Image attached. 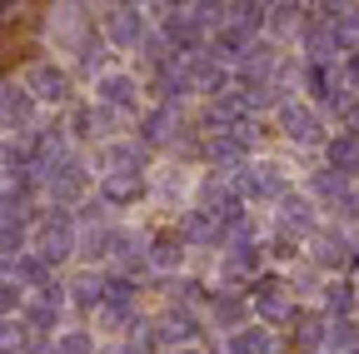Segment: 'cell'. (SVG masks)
<instances>
[{
	"label": "cell",
	"mask_w": 359,
	"mask_h": 354,
	"mask_svg": "<svg viewBox=\"0 0 359 354\" xmlns=\"http://www.w3.org/2000/svg\"><path fill=\"white\" fill-rule=\"evenodd\" d=\"M255 309H259L264 320H294V309L285 299V280H275V275L255 280Z\"/></svg>",
	"instance_id": "obj_1"
},
{
	"label": "cell",
	"mask_w": 359,
	"mask_h": 354,
	"mask_svg": "<svg viewBox=\"0 0 359 354\" xmlns=\"http://www.w3.org/2000/svg\"><path fill=\"white\" fill-rule=\"evenodd\" d=\"M240 190L245 195H280L285 200V175H280V165H250L240 175Z\"/></svg>",
	"instance_id": "obj_2"
},
{
	"label": "cell",
	"mask_w": 359,
	"mask_h": 354,
	"mask_svg": "<svg viewBox=\"0 0 359 354\" xmlns=\"http://www.w3.org/2000/svg\"><path fill=\"white\" fill-rule=\"evenodd\" d=\"M65 254H70V215H50L45 240H40V259H65Z\"/></svg>",
	"instance_id": "obj_3"
},
{
	"label": "cell",
	"mask_w": 359,
	"mask_h": 354,
	"mask_svg": "<svg viewBox=\"0 0 359 354\" xmlns=\"http://www.w3.org/2000/svg\"><path fill=\"white\" fill-rule=\"evenodd\" d=\"M65 90H70L65 70H55V65H35V70H30V95H40V100H65Z\"/></svg>",
	"instance_id": "obj_4"
},
{
	"label": "cell",
	"mask_w": 359,
	"mask_h": 354,
	"mask_svg": "<svg viewBox=\"0 0 359 354\" xmlns=\"http://www.w3.org/2000/svg\"><path fill=\"white\" fill-rule=\"evenodd\" d=\"M180 75H185L190 90H205V95H219V90H224V70H219L215 60H190Z\"/></svg>",
	"instance_id": "obj_5"
},
{
	"label": "cell",
	"mask_w": 359,
	"mask_h": 354,
	"mask_svg": "<svg viewBox=\"0 0 359 354\" xmlns=\"http://www.w3.org/2000/svg\"><path fill=\"white\" fill-rule=\"evenodd\" d=\"M314 259H320L325 270H344V264H354V240H344V235H320Z\"/></svg>",
	"instance_id": "obj_6"
},
{
	"label": "cell",
	"mask_w": 359,
	"mask_h": 354,
	"mask_svg": "<svg viewBox=\"0 0 359 354\" xmlns=\"http://www.w3.org/2000/svg\"><path fill=\"white\" fill-rule=\"evenodd\" d=\"M280 225L294 230V235H309V230H314V205L299 200V195H285V200H280Z\"/></svg>",
	"instance_id": "obj_7"
},
{
	"label": "cell",
	"mask_w": 359,
	"mask_h": 354,
	"mask_svg": "<svg viewBox=\"0 0 359 354\" xmlns=\"http://www.w3.org/2000/svg\"><path fill=\"white\" fill-rule=\"evenodd\" d=\"M280 125H285V135L299 140V145H309L314 135H320V120H314V110H304V105H290V110L280 115Z\"/></svg>",
	"instance_id": "obj_8"
},
{
	"label": "cell",
	"mask_w": 359,
	"mask_h": 354,
	"mask_svg": "<svg viewBox=\"0 0 359 354\" xmlns=\"http://www.w3.org/2000/svg\"><path fill=\"white\" fill-rule=\"evenodd\" d=\"M330 170L344 175V180H349V175H359V140H354V135H334V140H330Z\"/></svg>",
	"instance_id": "obj_9"
},
{
	"label": "cell",
	"mask_w": 359,
	"mask_h": 354,
	"mask_svg": "<svg viewBox=\"0 0 359 354\" xmlns=\"http://www.w3.org/2000/svg\"><path fill=\"white\" fill-rule=\"evenodd\" d=\"M100 190H105L110 205H130L135 195H140V175H135V170H110Z\"/></svg>",
	"instance_id": "obj_10"
},
{
	"label": "cell",
	"mask_w": 359,
	"mask_h": 354,
	"mask_svg": "<svg viewBox=\"0 0 359 354\" xmlns=\"http://www.w3.org/2000/svg\"><path fill=\"white\" fill-rule=\"evenodd\" d=\"M165 40H170V46H180V50H195V46H200V25L190 20V11H175V15L165 20Z\"/></svg>",
	"instance_id": "obj_11"
},
{
	"label": "cell",
	"mask_w": 359,
	"mask_h": 354,
	"mask_svg": "<svg viewBox=\"0 0 359 354\" xmlns=\"http://www.w3.org/2000/svg\"><path fill=\"white\" fill-rule=\"evenodd\" d=\"M105 30L120 40V46H135L140 40V11H130V6H120V11H110V20H105Z\"/></svg>",
	"instance_id": "obj_12"
},
{
	"label": "cell",
	"mask_w": 359,
	"mask_h": 354,
	"mask_svg": "<svg viewBox=\"0 0 359 354\" xmlns=\"http://www.w3.org/2000/svg\"><path fill=\"white\" fill-rule=\"evenodd\" d=\"M55 315H60V290H45V294L30 304V325H35V329H50Z\"/></svg>",
	"instance_id": "obj_13"
},
{
	"label": "cell",
	"mask_w": 359,
	"mask_h": 354,
	"mask_svg": "<svg viewBox=\"0 0 359 354\" xmlns=\"http://www.w3.org/2000/svg\"><path fill=\"white\" fill-rule=\"evenodd\" d=\"M80 190H85V170H80V165H65L55 180H50V195H55V200H75Z\"/></svg>",
	"instance_id": "obj_14"
},
{
	"label": "cell",
	"mask_w": 359,
	"mask_h": 354,
	"mask_svg": "<svg viewBox=\"0 0 359 354\" xmlns=\"http://www.w3.org/2000/svg\"><path fill=\"white\" fill-rule=\"evenodd\" d=\"M259 270V250L255 245H240L230 259H224V275H230V280H245V275H255Z\"/></svg>",
	"instance_id": "obj_15"
},
{
	"label": "cell",
	"mask_w": 359,
	"mask_h": 354,
	"mask_svg": "<svg viewBox=\"0 0 359 354\" xmlns=\"http://www.w3.org/2000/svg\"><path fill=\"white\" fill-rule=\"evenodd\" d=\"M100 100H110V105H135V80L105 75V80H100Z\"/></svg>",
	"instance_id": "obj_16"
},
{
	"label": "cell",
	"mask_w": 359,
	"mask_h": 354,
	"mask_svg": "<svg viewBox=\"0 0 359 354\" xmlns=\"http://www.w3.org/2000/svg\"><path fill=\"white\" fill-rule=\"evenodd\" d=\"M0 115L15 120V125H25V120H30V95L15 90V85H11V90H0Z\"/></svg>",
	"instance_id": "obj_17"
},
{
	"label": "cell",
	"mask_w": 359,
	"mask_h": 354,
	"mask_svg": "<svg viewBox=\"0 0 359 354\" xmlns=\"http://www.w3.org/2000/svg\"><path fill=\"white\" fill-rule=\"evenodd\" d=\"M314 195L344 200V195H349V180H344V175H334V170H320V175H314Z\"/></svg>",
	"instance_id": "obj_18"
},
{
	"label": "cell",
	"mask_w": 359,
	"mask_h": 354,
	"mask_svg": "<svg viewBox=\"0 0 359 354\" xmlns=\"http://www.w3.org/2000/svg\"><path fill=\"white\" fill-rule=\"evenodd\" d=\"M325 304L334 309V320H344L349 309H354V285H344V280H334L330 290H325Z\"/></svg>",
	"instance_id": "obj_19"
},
{
	"label": "cell",
	"mask_w": 359,
	"mask_h": 354,
	"mask_svg": "<svg viewBox=\"0 0 359 354\" xmlns=\"http://www.w3.org/2000/svg\"><path fill=\"white\" fill-rule=\"evenodd\" d=\"M185 235H190V240H219V219L205 215V210H195V215L185 219Z\"/></svg>",
	"instance_id": "obj_20"
},
{
	"label": "cell",
	"mask_w": 359,
	"mask_h": 354,
	"mask_svg": "<svg viewBox=\"0 0 359 354\" xmlns=\"http://www.w3.org/2000/svg\"><path fill=\"white\" fill-rule=\"evenodd\" d=\"M230 354H269V334L264 329H240L235 344H230Z\"/></svg>",
	"instance_id": "obj_21"
},
{
	"label": "cell",
	"mask_w": 359,
	"mask_h": 354,
	"mask_svg": "<svg viewBox=\"0 0 359 354\" xmlns=\"http://www.w3.org/2000/svg\"><path fill=\"white\" fill-rule=\"evenodd\" d=\"M269 25H275L280 35H294L304 25V15H299V6H269Z\"/></svg>",
	"instance_id": "obj_22"
},
{
	"label": "cell",
	"mask_w": 359,
	"mask_h": 354,
	"mask_svg": "<svg viewBox=\"0 0 359 354\" xmlns=\"http://www.w3.org/2000/svg\"><path fill=\"white\" fill-rule=\"evenodd\" d=\"M354 339H359L354 320H334V325H330V334H325V344H334V349H344V354H354Z\"/></svg>",
	"instance_id": "obj_23"
},
{
	"label": "cell",
	"mask_w": 359,
	"mask_h": 354,
	"mask_svg": "<svg viewBox=\"0 0 359 354\" xmlns=\"http://www.w3.org/2000/svg\"><path fill=\"white\" fill-rule=\"evenodd\" d=\"M15 349H30L25 325H15V320H0V354H15Z\"/></svg>",
	"instance_id": "obj_24"
},
{
	"label": "cell",
	"mask_w": 359,
	"mask_h": 354,
	"mask_svg": "<svg viewBox=\"0 0 359 354\" xmlns=\"http://www.w3.org/2000/svg\"><path fill=\"white\" fill-rule=\"evenodd\" d=\"M325 334H330V325H320V320H299L294 344H299V349H320V344H325Z\"/></svg>",
	"instance_id": "obj_25"
},
{
	"label": "cell",
	"mask_w": 359,
	"mask_h": 354,
	"mask_svg": "<svg viewBox=\"0 0 359 354\" xmlns=\"http://www.w3.org/2000/svg\"><path fill=\"white\" fill-rule=\"evenodd\" d=\"M180 254H185L180 235H160V240H155V250H150V259H155V264H180Z\"/></svg>",
	"instance_id": "obj_26"
},
{
	"label": "cell",
	"mask_w": 359,
	"mask_h": 354,
	"mask_svg": "<svg viewBox=\"0 0 359 354\" xmlns=\"http://www.w3.org/2000/svg\"><path fill=\"white\" fill-rule=\"evenodd\" d=\"M175 135V120H170V110H155L150 120H145V140L150 145H160V140H170Z\"/></svg>",
	"instance_id": "obj_27"
},
{
	"label": "cell",
	"mask_w": 359,
	"mask_h": 354,
	"mask_svg": "<svg viewBox=\"0 0 359 354\" xmlns=\"http://www.w3.org/2000/svg\"><path fill=\"white\" fill-rule=\"evenodd\" d=\"M130 299H135L130 280H105V304H110V315H115V309H130Z\"/></svg>",
	"instance_id": "obj_28"
},
{
	"label": "cell",
	"mask_w": 359,
	"mask_h": 354,
	"mask_svg": "<svg viewBox=\"0 0 359 354\" xmlns=\"http://www.w3.org/2000/svg\"><path fill=\"white\" fill-rule=\"evenodd\" d=\"M15 275L30 280V285H45V259H40V254H20V259H15Z\"/></svg>",
	"instance_id": "obj_29"
},
{
	"label": "cell",
	"mask_w": 359,
	"mask_h": 354,
	"mask_svg": "<svg viewBox=\"0 0 359 354\" xmlns=\"http://www.w3.org/2000/svg\"><path fill=\"white\" fill-rule=\"evenodd\" d=\"M334 25H339V35H344V46L354 50V46H359V6H344V15H339Z\"/></svg>",
	"instance_id": "obj_30"
},
{
	"label": "cell",
	"mask_w": 359,
	"mask_h": 354,
	"mask_svg": "<svg viewBox=\"0 0 359 354\" xmlns=\"http://www.w3.org/2000/svg\"><path fill=\"white\" fill-rule=\"evenodd\" d=\"M215 320H219V325H235V320H240V299H235V294H219V299H215Z\"/></svg>",
	"instance_id": "obj_31"
},
{
	"label": "cell",
	"mask_w": 359,
	"mask_h": 354,
	"mask_svg": "<svg viewBox=\"0 0 359 354\" xmlns=\"http://www.w3.org/2000/svg\"><path fill=\"white\" fill-rule=\"evenodd\" d=\"M20 250V225L15 219H0V254H15Z\"/></svg>",
	"instance_id": "obj_32"
},
{
	"label": "cell",
	"mask_w": 359,
	"mask_h": 354,
	"mask_svg": "<svg viewBox=\"0 0 359 354\" xmlns=\"http://www.w3.org/2000/svg\"><path fill=\"white\" fill-rule=\"evenodd\" d=\"M135 160H140V150H135V145H110V150H105V165H130V170H135Z\"/></svg>",
	"instance_id": "obj_33"
},
{
	"label": "cell",
	"mask_w": 359,
	"mask_h": 354,
	"mask_svg": "<svg viewBox=\"0 0 359 354\" xmlns=\"http://www.w3.org/2000/svg\"><path fill=\"white\" fill-rule=\"evenodd\" d=\"M15 304H20V285L15 280H0V315H11Z\"/></svg>",
	"instance_id": "obj_34"
},
{
	"label": "cell",
	"mask_w": 359,
	"mask_h": 354,
	"mask_svg": "<svg viewBox=\"0 0 359 354\" xmlns=\"http://www.w3.org/2000/svg\"><path fill=\"white\" fill-rule=\"evenodd\" d=\"M55 354H90V334H80V329H75V334H65Z\"/></svg>",
	"instance_id": "obj_35"
},
{
	"label": "cell",
	"mask_w": 359,
	"mask_h": 354,
	"mask_svg": "<svg viewBox=\"0 0 359 354\" xmlns=\"http://www.w3.org/2000/svg\"><path fill=\"white\" fill-rule=\"evenodd\" d=\"M344 125H349V135H354V140H359V100H354V105H349V110H344Z\"/></svg>",
	"instance_id": "obj_36"
},
{
	"label": "cell",
	"mask_w": 359,
	"mask_h": 354,
	"mask_svg": "<svg viewBox=\"0 0 359 354\" xmlns=\"http://www.w3.org/2000/svg\"><path fill=\"white\" fill-rule=\"evenodd\" d=\"M339 210H344V215H349V219H359V195H354V190H349V195H344V200H339Z\"/></svg>",
	"instance_id": "obj_37"
},
{
	"label": "cell",
	"mask_w": 359,
	"mask_h": 354,
	"mask_svg": "<svg viewBox=\"0 0 359 354\" xmlns=\"http://www.w3.org/2000/svg\"><path fill=\"white\" fill-rule=\"evenodd\" d=\"M354 259H359V240H354Z\"/></svg>",
	"instance_id": "obj_38"
},
{
	"label": "cell",
	"mask_w": 359,
	"mask_h": 354,
	"mask_svg": "<svg viewBox=\"0 0 359 354\" xmlns=\"http://www.w3.org/2000/svg\"><path fill=\"white\" fill-rule=\"evenodd\" d=\"M354 354H359V349H354Z\"/></svg>",
	"instance_id": "obj_39"
}]
</instances>
